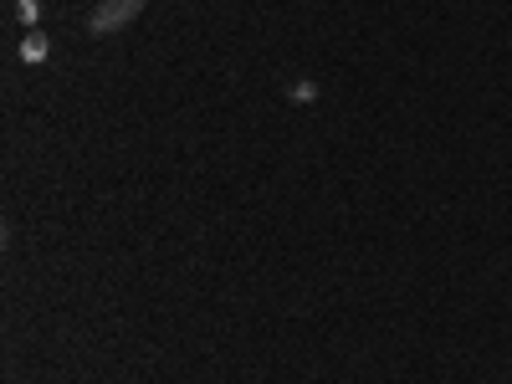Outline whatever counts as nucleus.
<instances>
[{
    "instance_id": "3",
    "label": "nucleus",
    "mask_w": 512,
    "mask_h": 384,
    "mask_svg": "<svg viewBox=\"0 0 512 384\" xmlns=\"http://www.w3.org/2000/svg\"><path fill=\"white\" fill-rule=\"evenodd\" d=\"M21 21H26V26L41 21V6H36V0H21Z\"/></svg>"
},
{
    "instance_id": "2",
    "label": "nucleus",
    "mask_w": 512,
    "mask_h": 384,
    "mask_svg": "<svg viewBox=\"0 0 512 384\" xmlns=\"http://www.w3.org/2000/svg\"><path fill=\"white\" fill-rule=\"evenodd\" d=\"M47 52H52V47H47V36H41V31H31V36L21 41V62H47Z\"/></svg>"
},
{
    "instance_id": "4",
    "label": "nucleus",
    "mask_w": 512,
    "mask_h": 384,
    "mask_svg": "<svg viewBox=\"0 0 512 384\" xmlns=\"http://www.w3.org/2000/svg\"><path fill=\"white\" fill-rule=\"evenodd\" d=\"M292 98H297V103H308V98H318V88H313V82H297Z\"/></svg>"
},
{
    "instance_id": "1",
    "label": "nucleus",
    "mask_w": 512,
    "mask_h": 384,
    "mask_svg": "<svg viewBox=\"0 0 512 384\" xmlns=\"http://www.w3.org/2000/svg\"><path fill=\"white\" fill-rule=\"evenodd\" d=\"M139 11H144V0H103V6L88 16V31L93 36H113L118 26H128Z\"/></svg>"
}]
</instances>
